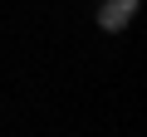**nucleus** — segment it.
<instances>
[{"mask_svg": "<svg viewBox=\"0 0 147 137\" xmlns=\"http://www.w3.org/2000/svg\"><path fill=\"white\" fill-rule=\"evenodd\" d=\"M132 10H137V0H103L98 25H103L108 34H118V30H127V25H132Z\"/></svg>", "mask_w": 147, "mask_h": 137, "instance_id": "nucleus-1", "label": "nucleus"}]
</instances>
